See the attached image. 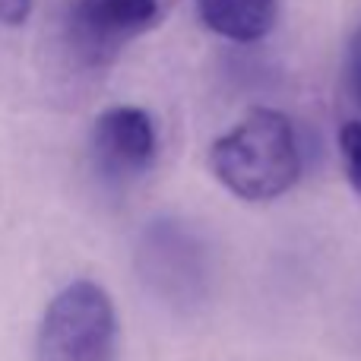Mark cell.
Instances as JSON below:
<instances>
[{
	"mask_svg": "<svg viewBox=\"0 0 361 361\" xmlns=\"http://www.w3.org/2000/svg\"><path fill=\"white\" fill-rule=\"evenodd\" d=\"M212 175L228 193L247 203H267L295 187L301 152L295 127L273 108H254L209 149Z\"/></svg>",
	"mask_w": 361,
	"mask_h": 361,
	"instance_id": "obj_1",
	"label": "cell"
},
{
	"mask_svg": "<svg viewBox=\"0 0 361 361\" xmlns=\"http://www.w3.org/2000/svg\"><path fill=\"white\" fill-rule=\"evenodd\" d=\"M118 314L102 286L70 282L54 295L38 330V361H114Z\"/></svg>",
	"mask_w": 361,
	"mask_h": 361,
	"instance_id": "obj_2",
	"label": "cell"
},
{
	"mask_svg": "<svg viewBox=\"0 0 361 361\" xmlns=\"http://www.w3.org/2000/svg\"><path fill=\"white\" fill-rule=\"evenodd\" d=\"M159 133L152 118L137 105H114L92 124V156L108 180H133L152 169Z\"/></svg>",
	"mask_w": 361,
	"mask_h": 361,
	"instance_id": "obj_3",
	"label": "cell"
},
{
	"mask_svg": "<svg viewBox=\"0 0 361 361\" xmlns=\"http://www.w3.org/2000/svg\"><path fill=\"white\" fill-rule=\"evenodd\" d=\"M162 0H73L70 38L86 61H105L159 19Z\"/></svg>",
	"mask_w": 361,
	"mask_h": 361,
	"instance_id": "obj_4",
	"label": "cell"
},
{
	"mask_svg": "<svg viewBox=\"0 0 361 361\" xmlns=\"http://www.w3.org/2000/svg\"><path fill=\"white\" fill-rule=\"evenodd\" d=\"M203 25L228 42H260L279 16V0H193Z\"/></svg>",
	"mask_w": 361,
	"mask_h": 361,
	"instance_id": "obj_5",
	"label": "cell"
},
{
	"mask_svg": "<svg viewBox=\"0 0 361 361\" xmlns=\"http://www.w3.org/2000/svg\"><path fill=\"white\" fill-rule=\"evenodd\" d=\"M339 149H343L345 178L355 187V193H361V121H349L339 130Z\"/></svg>",
	"mask_w": 361,
	"mask_h": 361,
	"instance_id": "obj_6",
	"label": "cell"
},
{
	"mask_svg": "<svg viewBox=\"0 0 361 361\" xmlns=\"http://www.w3.org/2000/svg\"><path fill=\"white\" fill-rule=\"evenodd\" d=\"M35 0H0V25H23Z\"/></svg>",
	"mask_w": 361,
	"mask_h": 361,
	"instance_id": "obj_7",
	"label": "cell"
},
{
	"mask_svg": "<svg viewBox=\"0 0 361 361\" xmlns=\"http://www.w3.org/2000/svg\"><path fill=\"white\" fill-rule=\"evenodd\" d=\"M349 82H352V89H355V95L361 102V35L355 38L352 54H349Z\"/></svg>",
	"mask_w": 361,
	"mask_h": 361,
	"instance_id": "obj_8",
	"label": "cell"
}]
</instances>
